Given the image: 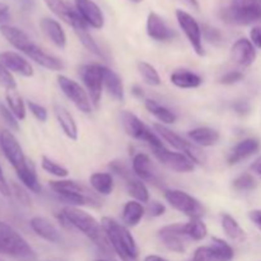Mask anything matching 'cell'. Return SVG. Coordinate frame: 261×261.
<instances>
[{
  "instance_id": "1",
  "label": "cell",
  "mask_w": 261,
  "mask_h": 261,
  "mask_svg": "<svg viewBox=\"0 0 261 261\" xmlns=\"http://www.w3.org/2000/svg\"><path fill=\"white\" fill-rule=\"evenodd\" d=\"M56 218L65 228H75L76 231L82 232L84 236L93 241L102 251L107 252L109 249H111L101 223L93 216L82 211L78 206H65L63 211L59 212Z\"/></svg>"
},
{
  "instance_id": "2",
  "label": "cell",
  "mask_w": 261,
  "mask_h": 261,
  "mask_svg": "<svg viewBox=\"0 0 261 261\" xmlns=\"http://www.w3.org/2000/svg\"><path fill=\"white\" fill-rule=\"evenodd\" d=\"M101 226L112 251L120 257V260L138 261L139 249H138L134 237L125 224L119 223L116 219L110 218V217H103Z\"/></svg>"
},
{
  "instance_id": "3",
  "label": "cell",
  "mask_w": 261,
  "mask_h": 261,
  "mask_svg": "<svg viewBox=\"0 0 261 261\" xmlns=\"http://www.w3.org/2000/svg\"><path fill=\"white\" fill-rule=\"evenodd\" d=\"M0 254L17 261H37L31 245L10 224L0 221Z\"/></svg>"
},
{
  "instance_id": "4",
  "label": "cell",
  "mask_w": 261,
  "mask_h": 261,
  "mask_svg": "<svg viewBox=\"0 0 261 261\" xmlns=\"http://www.w3.org/2000/svg\"><path fill=\"white\" fill-rule=\"evenodd\" d=\"M51 190L59 196L63 201L68 204V206H83L92 205L98 206L99 201L92 190L86 188L82 184L73 180H59L50 181L48 184Z\"/></svg>"
},
{
  "instance_id": "5",
  "label": "cell",
  "mask_w": 261,
  "mask_h": 261,
  "mask_svg": "<svg viewBox=\"0 0 261 261\" xmlns=\"http://www.w3.org/2000/svg\"><path fill=\"white\" fill-rule=\"evenodd\" d=\"M222 20L229 24L250 25L261 20V0H233L219 13Z\"/></svg>"
},
{
  "instance_id": "6",
  "label": "cell",
  "mask_w": 261,
  "mask_h": 261,
  "mask_svg": "<svg viewBox=\"0 0 261 261\" xmlns=\"http://www.w3.org/2000/svg\"><path fill=\"white\" fill-rule=\"evenodd\" d=\"M165 199L175 211L180 212L190 219H201V217L205 214V208L203 206V204L186 191L178 190V189L165 190Z\"/></svg>"
},
{
  "instance_id": "7",
  "label": "cell",
  "mask_w": 261,
  "mask_h": 261,
  "mask_svg": "<svg viewBox=\"0 0 261 261\" xmlns=\"http://www.w3.org/2000/svg\"><path fill=\"white\" fill-rule=\"evenodd\" d=\"M0 147H2V150L4 152V155L7 157V160L9 161L12 167L15 170L17 176H19L20 173L27 171V168L31 165V161H28L25 158L19 142L8 130L0 132Z\"/></svg>"
},
{
  "instance_id": "8",
  "label": "cell",
  "mask_w": 261,
  "mask_h": 261,
  "mask_svg": "<svg viewBox=\"0 0 261 261\" xmlns=\"http://www.w3.org/2000/svg\"><path fill=\"white\" fill-rule=\"evenodd\" d=\"M82 81H83L86 91L91 98L92 105L98 109L99 102L102 98L103 92V73H102V65L99 64H86L81 68L79 71Z\"/></svg>"
},
{
  "instance_id": "9",
  "label": "cell",
  "mask_w": 261,
  "mask_h": 261,
  "mask_svg": "<svg viewBox=\"0 0 261 261\" xmlns=\"http://www.w3.org/2000/svg\"><path fill=\"white\" fill-rule=\"evenodd\" d=\"M58 84L66 98L73 102V105L79 111H82L83 114H91L93 105H92L87 91L78 82L65 75H58Z\"/></svg>"
},
{
  "instance_id": "10",
  "label": "cell",
  "mask_w": 261,
  "mask_h": 261,
  "mask_svg": "<svg viewBox=\"0 0 261 261\" xmlns=\"http://www.w3.org/2000/svg\"><path fill=\"white\" fill-rule=\"evenodd\" d=\"M234 251L231 245L219 237H213L211 245L195 250L191 261H232Z\"/></svg>"
},
{
  "instance_id": "11",
  "label": "cell",
  "mask_w": 261,
  "mask_h": 261,
  "mask_svg": "<svg viewBox=\"0 0 261 261\" xmlns=\"http://www.w3.org/2000/svg\"><path fill=\"white\" fill-rule=\"evenodd\" d=\"M176 18H177V22L180 24L181 30L185 33L186 38L189 40L196 55L204 56L203 32H201V25L199 24L198 20L182 9L176 10Z\"/></svg>"
},
{
  "instance_id": "12",
  "label": "cell",
  "mask_w": 261,
  "mask_h": 261,
  "mask_svg": "<svg viewBox=\"0 0 261 261\" xmlns=\"http://www.w3.org/2000/svg\"><path fill=\"white\" fill-rule=\"evenodd\" d=\"M158 239L162 242L163 246L170 251L176 252V254H182L186 251L188 237L184 232L182 223H173L162 227L158 231Z\"/></svg>"
},
{
  "instance_id": "13",
  "label": "cell",
  "mask_w": 261,
  "mask_h": 261,
  "mask_svg": "<svg viewBox=\"0 0 261 261\" xmlns=\"http://www.w3.org/2000/svg\"><path fill=\"white\" fill-rule=\"evenodd\" d=\"M0 33H2L3 37H4L13 47L19 50L20 53H23L24 55H27L28 58H31V55L40 47L37 43H35L31 40L30 36H28L27 33L23 32L19 28L13 27V25H0Z\"/></svg>"
},
{
  "instance_id": "14",
  "label": "cell",
  "mask_w": 261,
  "mask_h": 261,
  "mask_svg": "<svg viewBox=\"0 0 261 261\" xmlns=\"http://www.w3.org/2000/svg\"><path fill=\"white\" fill-rule=\"evenodd\" d=\"M155 158L162 163L163 166H166L170 170L175 171L178 173H188L193 172L195 165H194L193 161L189 160L184 153L180 152H171L167 148H162V149L153 150Z\"/></svg>"
},
{
  "instance_id": "15",
  "label": "cell",
  "mask_w": 261,
  "mask_h": 261,
  "mask_svg": "<svg viewBox=\"0 0 261 261\" xmlns=\"http://www.w3.org/2000/svg\"><path fill=\"white\" fill-rule=\"evenodd\" d=\"M43 2L46 3L47 8L54 14L58 15L65 23H68L74 31L79 30V28L88 27V24L84 22L78 10L71 8L70 4L66 3L65 0H43Z\"/></svg>"
},
{
  "instance_id": "16",
  "label": "cell",
  "mask_w": 261,
  "mask_h": 261,
  "mask_svg": "<svg viewBox=\"0 0 261 261\" xmlns=\"http://www.w3.org/2000/svg\"><path fill=\"white\" fill-rule=\"evenodd\" d=\"M75 8L88 27L101 30L105 25L103 13L93 0H75Z\"/></svg>"
},
{
  "instance_id": "17",
  "label": "cell",
  "mask_w": 261,
  "mask_h": 261,
  "mask_svg": "<svg viewBox=\"0 0 261 261\" xmlns=\"http://www.w3.org/2000/svg\"><path fill=\"white\" fill-rule=\"evenodd\" d=\"M231 59L234 64L247 68L252 65L256 59V47L247 38H240L231 48Z\"/></svg>"
},
{
  "instance_id": "18",
  "label": "cell",
  "mask_w": 261,
  "mask_h": 261,
  "mask_svg": "<svg viewBox=\"0 0 261 261\" xmlns=\"http://www.w3.org/2000/svg\"><path fill=\"white\" fill-rule=\"evenodd\" d=\"M120 119H121V124L125 133L129 137H132L133 139L142 140V142L145 143V140L148 139L152 130L137 115H134L130 111H122L121 115H120Z\"/></svg>"
},
{
  "instance_id": "19",
  "label": "cell",
  "mask_w": 261,
  "mask_h": 261,
  "mask_svg": "<svg viewBox=\"0 0 261 261\" xmlns=\"http://www.w3.org/2000/svg\"><path fill=\"white\" fill-rule=\"evenodd\" d=\"M30 226L38 237L50 242V244H61L63 242L61 232L59 231V228L53 222H50L45 217H33L30 221Z\"/></svg>"
},
{
  "instance_id": "20",
  "label": "cell",
  "mask_w": 261,
  "mask_h": 261,
  "mask_svg": "<svg viewBox=\"0 0 261 261\" xmlns=\"http://www.w3.org/2000/svg\"><path fill=\"white\" fill-rule=\"evenodd\" d=\"M0 63L10 71V73L19 74V75L30 78L33 75L35 70L28 60H25L22 55L13 51H4L0 53Z\"/></svg>"
},
{
  "instance_id": "21",
  "label": "cell",
  "mask_w": 261,
  "mask_h": 261,
  "mask_svg": "<svg viewBox=\"0 0 261 261\" xmlns=\"http://www.w3.org/2000/svg\"><path fill=\"white\" fill-rule=\"evenodd\" d=\"M147 33L152 40L158 42H166L172 40L175 33L167 25V23L154 12H150L147 18Z\"/></svg>"
},
{
  "instance_id": "22",
  "label": "cell",
  "mask_w": 261,
  "mask_h": 261,
  "mask_svg": "<svg viewBox=\"0 0 261 261\" xmlns=\"http://www.w3.org/2000/svg\"><path fill=\"white\" fill-rule=\"evenodd\" d=\"M260 142L254 138H247V139L241 140L233 147V149L229 153L227 162L229 166H234L242 161L247 160L249 157L254 155L255 153L259 152Z\"/></svg>"
},
{
  "instance_id": "23",
  "label": "cell",
  "mask_w": 261,
  "mask_h": 261,
  "mask_svg": "<svg viewBox=\"0 0 261 261\" xmlns=\"http://www.w3.org/2000/svg\"><path fill=\"white\" fill-rule=\"evenodd\" d=\"M133 172L139 180L148 181L150 184L158 182L157 176L153 172L149 155L145 154V153H138L134 155V158H133Z\"/></svg>"
},
{
  "instance_id": "24",
  "label": "cell",
  "mask_w": 261,
  "mask_h": 261,
  "mask_svg": "<svg viewBox=\"0 0 261 261\" xmlns=\"http://www.w3.org/2000/svg\"><path fill=\"white\" fill-rule=\"evenodd\" d=\"M40 25L46 37H47L56 47L65 48L66 35L58 20L53 19V18H42L40 22Z\"/></svg>"
},
{
  "instance_id": "25",
  "label": "cell",
  "mask_w": 261,
  "mask_h": 261,
  "mask_svg": "<svg viewBox=\"0 0 261 261\" xmlns=\"http://www.w3.org/2000/svg\"><path fill=\"white\" fill-rule=\"evenodd\" d=\"M54 114H55L56 120H58L64 134L71 140L78 139V125H76L73 115L65 107L58 103L54 105Z\"/></svg>"
},
{
  "instance_id": "26",
  "label": "cell",
  "mask_w": 261,
  "mask_h": 261,
  "mask_svg": "<svg viewBox=\"0 0 261 261\" xmlns=\"http://www.w3.org/2000/svg\"><path fill=\"white\" fill-rule=\"evenodd\" d=\"M102 73H103V87L109 92L110 96L114 97L116 101H124V84H122V81L119 74L103 65H102Z\"/></svg>"
},
{
  "instance_id": "27",
  "label": "cell",
  "mask_w": 261,
  "mask_h": 261,
  "mask_svg": "<svg viewBox=\"0 0 261 261\" xmlns=\"http://www.w3.org/2000/svg\"><path fill=\"white\" fill-rule=\"evenodd\" d=\"M190 142H193L194 144L199 145V147H213L214 144H217L221 138L219 133L216 129H212V127H196L189 132L188 134Z\"/></svg>"
},
{
  "instance_id": "28",
  "label": "cell",
  "mask_w": 261,
  "mask_h": 261,
  "mask_svg": "<svg viewBox=\"0 0 261 261\" xmlns=\"http://www.w3.org/2000/svg\"><path fill=\"white\" fill-rule=\"evenodd\" d=\"M170 81L173 86L181 89H193L198 88L203 83V79L200 75L190 70H176L171 74Z\"/></svg>"
},
{
  "instance_id": "29",
  "label": "cell",
  "mask_w": 261,
  "mask_h": 261,
  "mask_svg": "<svg viewBox=\"0 0 261 261\" xmlns=\"http://www.w3.org/2000/svg\"><path fill=\"white\" fill-rule=\"evenodd\" d=\"M153 127H154V132L160 135L161 139L165 140L168 145H171V147L175 148V149L180 150L181 153L185 152L189 143H190L189 140L184 139L181 135H178L177 133L172 132L171 129H168V127L163 124H154L153 125Z\"/></svg>"
},
{
  "instance_id": "30",
  "label": "cell",
  "mask_w": 261,
  "mask_h": 261,
  "mask_svg": "<svg viewBox=\"0 0 261 261\" xmlns=\"http://www.w3.org/2000/svg\"><path fill=\"white\" fill-rule=\"evenodd\" d=\"M145 214V208L137 200L127 201L122 209V222L126 227H135L140 223Z\"/></svg>"
},
{
  "instance_id": "31",
  "label": "cell",
  "mask_w": 261,
  "mask_h": 261,
  "mask_svg": "<svg viewBox=\"0 0 261 261\" xmlns=\"http://www.w3.org/2000/svg\"><path fill=\"white\" fill-rule=\"evenodd\" d=\"M144 106L155 119L160 120L161 124L171 125L175 124L176 120H177V116H176L175 112L171 111V110L167 109L166 106H162V105L158 103L154 99L147 98L144 101Z\"/></svg>"
},
{
  "instance_id": "32",
  "label": "cell",
  "mask_w": 261,
  "mask_h": 261,
  "mask_svg": "<svg viewBox=\"0 0 261 261\" xmlns=\"http://www.w3.org/2000/svg\"><path fill=\"white\" fill-rule=\"evenodd\" d=\"M89 184L99 195H110L114 191V178L109 172H94L89 177Z\"/></svg>"
},
{
  "instance_id": "33",
  "label": "cell",
  "mask_w": 261,
  "mask_h": 261,
  "mask_svg": "<svg viewBox=\"0 0 261 261\" xmlns=\"http://www.w3.org/2000/svg\"><path fill=\"white\" fill-rule=\"evenodd\" d=\"M222 228H223L226 236L233 242H242L246 239V233H245L244 228L240 226L239 222L231 214L224 213L222 216Z\"/></svg>"
},
{
  "instance_id": "34",
  "label": "cell",
  "mask_w": 261,
  "mask_h": 261,
  "mask_svg": "<svg viewBox=\"0 0 261 261\" xmlns=\"http://www.w3.org/2000/svg\"><path fill=\"white\" fill-rule=\"evenodd\" d=\"M184 232L189 240L203 241L208 236V227L200 218H193L188 223H184Z\"/></svg>"
},
{
  "instance_id": "35",
  "label": "cell",
  "mask_w": 261,
  "mask_h": 261,
  "mask_svg": "<svg viewBox=\"0 0 261 261\" xmlns=\"http://www.w3.org/2000/svg\"><path fill=\"white\" fill-rule=\"evenodd\" d=\"M5 99H7L8 107L14 114V116L18 120H24L27 110H25L24 101H23L22 96L17 92V89H8L7 93H5Z\"/></svg>"
},
{
  "instance_id": "36",
  "label": "cell",
  "mask_w": 261,
  "mask_h": 261,
  "mask_svg": "<svg viewBox=\"0 0 261 261\" xmlns=\"http://www.w3.org/2000/svg\"><path fill=\"white\" fill-rule=\"evenodd\" d=\"M127 194L132 196L134 200L139 201L142 204L149 203V190L145 186V184L142 180L138 178H130L126 184Z\"/></svg>"
},
{
  "instance_id": "37",
  "label": "cell",
  "mask_w": 261,
  "mask_h": 261,
  "mask_svg": "<svg viewBox=\"0 0 261 261\" xmlns=\"http://www.w3.org/2000/svg\"><path fill=\"white\" fill-rule=\"evenodd\" d=\"M138 70H139V74L142 75L143 81H144L148 86L157 87L162 83L157 69H155L152 64L147 63V61H140V63H138Z\"/></svg>"
},
{
  "instance_id": "38",
  "label": "cell",
  "mask_w": 261,
  "mask_h": 261,
  "mask_svg": "<svg viewBox=\"0 0 261 261\" xmlns=\"http://www.w3.org/2000/svg\"><path fill=\"white\" fill-rule=\"evenodd\" d=\"M18 178H19L20 182H22L23 185L28 189V190L32 191V193L38 194V193H41V190H42V186H41L40 180H38L37 173H36L33 163H31L30 167L27 168V171H24L23 173H20V175L18 176Z\"/></svg>"
},
{
  "instance_id": "39",
  "label": "cell",
  "mask_w": 261,
  "mask_h": 261,
  "mask_svg": "<svg viewBox=\"0 0 261 261\" xmlns=\"http://www.w3.org/2000/svg\"><path fill=\"white\" fill-rule=\"evenodd\" d=\"M74 32H75L76 37L79 38V41L83 43V46L87 48V50L91 51L92 54H94V55L98 56V58H102V59L105 58L103 53L101 51L99 46L97 45V42L93 40V37L91 36V33L88 32V27L79 28V30H75Z\"/></svg>"
},
{
  "instance_id": "40",
  "label": "cell",
  "mask_w": 261,
  "mask_h": 261,
  "mask_svg": "<svg viewBox=\"0 0 261 261\" xmlns=\"http://www.w3.org/2000/svg\"><path fill=\"white\" fill-rule=\"evenodd\" d=\"M41 167H42V170L45 171V172L50 173V175L55 176V177H59L60 180L69 176L68 168L59 165V163H56L55 161L46 157V155H42V158H41Z\"/></svg>"
},
{
  "instance_id": "41",
  "label": "cell",
  "mask_w": 261,
  "mask_h": 261,
  "mask_svg": "<svg viewBox=\"0 0 261 261\" xmlns=\"http://www.w3.org/2000/svg\"><path fill=\"white\" fill-rule=\"evenodd\" d=\"M256 180H255L254 176L250 175V173H244V175L239 176V177H236L232 181V188L236 191H241V193L254 190V189H256Z\"/></svg>"
},
{
  "instance_id": "42",
  "label": "cell",
  "mask_w": 261,
  "mask_h": 261,
  "mask_svg": "<svg viewBox=\"0 0 261 261\" xmlns=\"http://www.w3.org/2000/svg\"><path fill=\"white\" fill-rule=\"evenodd\" d=\"M184 154H185L189 160L193 161L194 165H205L206 160H208V157H206V153L204 152L203 148L199 147V145H196V144H194L193 142L189 143L188 148L185 149Z\"/></svg>"
},
{
  "instance_id": "43",
  "label": "cell",
  "mask_w": 261,
  "mask_h": 261,
  "mask_svg": "<svg viewBox=\"0 0 261 261\" xmlns=\"http://www.w3.org/2000/svg\"><path fill=\"white\" fill-rule=\"evenodd\" d=\"M201 32H203V37L208 41L209 43L213 45H219L223 42V33L216 27H212L209 24L201 25Z\"/></svg>"
},
{
  "instance_id": "44",
  "label": "cell",
  "mask_w": 261,
  "mask_h": 261,
  "mask_svg": "<svg viewBox=\"0 0 261 261\" xmlns=\"http://www.w3.org/2000/svg\"><path fill=\"white\" fill-rule=\"evenodd\" d=\"M0 116H2V119L7 122V125L10 129L15 130V132L19 130V122H18L19 120L14 116V114L10 111L9 107L4 106L3 103H0Z\"/></svg>"
},
{
  "instance_id": "45",
  "label": "cell",
  "mask_w": 261,
  "mask_h": 261,
  "mask_svg": "<svg viewBox=\"0 0 261 261\" xmlns=\"http://www.w3.org/2000/svg\"><path fill=\"white\" fill-rule=\"evenodd\" d=\"M0 86L4 87L7 91L8 89H15V87H17L14 76L2 63H0Z\"/></svg>"
},
{
  "instance_id": "46",
  "label": "cell",
  "mask_w": 261,
  "mask_h": 261,
  "mask_svg": "<svg viewBox=\"0 0 261 261\" xmlns=\"http://www.w3.org/2000/svg\"><path fill=\"white\" fill-rule=\"evenodd\" d=\"M27 106L30 109L31 114L36 117L40 122H45L47 120V110L40 103H36L33 101H28Z\"/></svg>"
},
{
  "instance_id": "47",
  "label": "cell",
  "mask_w": 261,
  "mask_h": 261,
  "mask_svg": "<svg viewBox=\"0 0 261 261\" xmlns=\"http://www.w3.org/2000/svg\"><path fill=\"white\" fill-rule=\"evenodd\" d=\"M244 79V73L239 70H232L226 73L224 75H222L219 78V83L224 84V86H232V84H236L239 82H241Z\"/></svg>"
},
{
  "instance_id": "48",
  "label": "cell",
  "mask_w": 261,
  "mask_h": 261,
  "mask_svg": "<svg viewBox=\"0 0 261 261\" xmlns=\"http://www.w3.org/2000/svg\"><path fill=\"white\" fill-rule=\"evenodd\" d=\"M145 211L148 212V214H149L150 217H153V218H158V217H162L163 214L166 213V206L163 205L161 201H149L148 203V206Z\"/></svg>"
},
{
  "instance_id": "49",
  "label": "cell",
  "mask_w": 261,
  "mask_h": 261,
  "mask_svg": "<svg viewBox=\"0 0 261 261\" xmlns=\"http://www.w3.org/2000/svg\"><path fill=\"white\" fill-rule=\"evenodd\" d=\"M110 170H111L112 172L116 173V175L126 178L127 181L130 180V175H132V172H130L129 168H127L124 163L120 162V161H114V162L110 163Z\"/></svg>"
},
{
  "instance_id": "50",
  "label": "cell",
  "mask_w": 261,
  "mask_h": 261,
  "mask_svg": "<svg viewBox=\"0 0 261 261\" xmlns=\"http://www.w3.org/2000/svg\"><path fill=\"white\" fill-rule=\"evenodd\" d=\"M250 41L254 43L255 47L261 48V25H255L250 32Z\"/></svg>"
},
{
  "instance_id": "51",
  "label": "cell",
  "mask_w": 261,
  "mask_h": 261,
  "mask_svg": "<svg viewBox=\"0 0 261 261\" xmlns=\"http://www.w3.org/2000/svg\"><path fill=\"white\" fill-rule=\"evenodd\" d=\"M13 188H14V195H15V198L18 199V200L20 201V203H23V204H30L31 203V199H30V195H28L27 193H25V190H23L22 188H20V186H18V185H13Z\"/></svg>"
},
{
  "instance_id": "52",
  "label": "cell",
  "mask_w": 261,
  "mask_h": 261,
  "mask_svg": "<svg viewBox=\"0 0 261 261\" xmlns=\"http://www.w3.org/2000/svg\"><path fill=\"white\" fill-rule=\"evenodd\" d=\"M0 194L4 196L12 195V190H10L9 184H8L7 180H5V176L4 173H3L2 166H0Z\"/></svg>"
},
{
  "instance_id": "53",
  "label": "cell",
  "mask_w": 261,
  "mask_h": 261,
  "mask_svg": "<svg viewBox=\"0 0 261 261\" xmlns=\"http://www.w3.org/2000/svg\"><path fill=\"white\" fill-rule=\"evenodd\" d=\"M249 218L255 226L261 231V211L260 209H255V211H251L249 213Z\"/></svg>"
},
{
  "instance_id": "54",
  "label": "cell",
  "mask_w": 261,
  "mask_h": 261,
  "mask_svg": "<svg viewBox=\"0 0 261 261\" xmlns=\"http://www.w3.org/2000/svg\"><path fill=\"white\" fill-rule=\"evenodd\" d=\"M9 19V7L5 3L0 2V25L4 24Z\"/></svg>"
},
{
  "instance_id": "55",
  "label": "cell",
  "mask_w": 261,
  "mask_h": 261,
  "mask_svg": "<svg viewBox=\"0 0 261 261\" xmlns=\"http://www.w3.org/2000/svg\"><path fill=\"white\" fill-rule=\"evenodd\" d=\"M251 171L257 176V177L261 178V157L257 158L254 163L251 165Z\"/></svg>"
},
{
  "instance_id": "56",
  "label": "cell",
  "mask_w": 261,
  "mask_h": 261,
  "mask_svg": "<svg viewBox=\"0 0 261 261\" xmlns=\"http://www.w3.org/2000/svg\"><path fill=\"white\" fill-rule=\"evenodd\" d=\"M234 110H236V112H239V114H246L247 111H249V105L246 103V102H237L236 105H234Z\"/></svg>"
},
{
  "instance_id": "57",
  "label": "cell",
  "mask_w": 261,
  "mask_h": 261,
  "mask_svg": "<svg viewBox=\"0 0 261 261\" xmlns=\"http://www.w3.org/2000/svg\"><path fill=\"white\" fill-rule=\"evenodd\" d=\"M132 93L134 94L137 98H144V92H143V88L139 86H134L132 88Z\"/></svg>"
},
{
  "instance_id": "58",
  "label": "cell",
  "mask_w": 261,
  "mask_h": 261,
  "mask_svg": "<svg viewBox=\"0 0 261 261\" xmlns=\"http://www.w3.org/2000/svg\"><path fill=\"white\" fill-rule=\"evenodd\" d=\"M180 2H182L184 4L188 5V7H190V8H193V9L199 10V2H198V0H180Z\"/></svg>"
},
{
  "instance_id": "59",
  "label": "cell",
  "mask_w": 261,
  "mask_h": 261,
  "mask_svg": "<svg viewBox=\"0 0 261 261\" xmlns=\"http://www.w3.org/2000/svg\"><path fill=\"white\" fill-rule=\"evenodd\" d=\"M143 261H168V260H166L165 257L160 256V255H148V256L144 257V260Z\"/></svg>"
},
{
  "instance_id": "60",
  "label": "cell",
  "mask_w": 261,
  "mask_h": 261,
  "mask_svg": "<svg viewBox=\"0 0 261 261\" xmlns=\"http://www.w3.org/2000/svg\"><path fill=\"white\" fill-rule=\"evenodd\" d=\"M130 2H133V3H137V4H138V3H142L143 0H130Z\"/></svg>"
},
{
  "instance_id": "61",
  "label": "cell",
  "mask_w": 261,
  "mask_h": 261,
  "mask_svg": "<svg viewBox=\"0 0 261 261\" xmlns=\"http://www.w3.org/2000/svg\"><path fill=\"white\" fill-rule=\"evenodd\" d=\"M94 261H107V260H105V259H98V260H94Z\"/></svg>"
}]
</instances>
